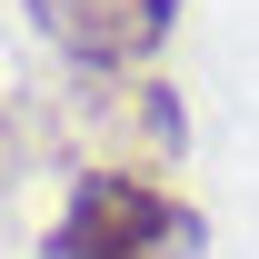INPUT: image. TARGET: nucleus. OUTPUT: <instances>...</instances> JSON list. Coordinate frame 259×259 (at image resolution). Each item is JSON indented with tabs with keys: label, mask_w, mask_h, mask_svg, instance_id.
Listing matches in <instances>:
<instances>
[{
	"label": "nucleus",
	"mask_w": 259,
	"mask_h": 259,
	"mask_svg": "<svg viewBox=\"0 0 259 259\" xmlns=\"http://www.w3.org/2000/svg\"><path fill=\"white\" fill-rule=\"evenodd\" d=\"M190 239H199V220L180 190L140 180V169H80L40 249L50 259H180Z\"/></svg>",
	"instance_id": "f257e3e1"
},
{
	"label": "nucleus",
	"mask_w": 259,
	"mask_h": 259,
	"mask_svg": "<svg viewBox=\"0 0 259 259\" xmlns=\"http://www.w3.org/2000/svg\"><path fill=\"white\" fill-rule=\"evenodd\" d=\"M30 10V30L80 70H140L169 50V20H180V0H20Z\"/></svg>",
	"instance_id": "f03ea898"
}]
</instances>
